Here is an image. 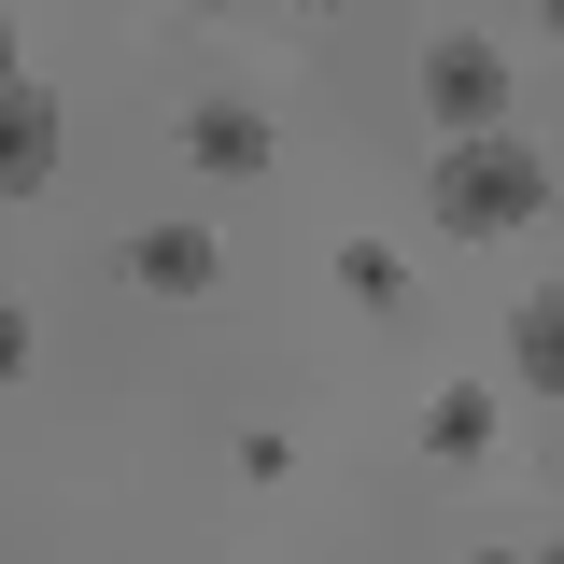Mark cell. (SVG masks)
<instances>
[{
	"label": "cell",
	"mask_w": 564,
	"mask_h": 564,
	"mask_svg": "<svg viewBox=\"0 0 564 564\" xmlns=\"http://www.w3.org/2000/svg\"><path fill=\"white\" fill-rule=\"evenodd\" d=\"M536 564H564V536H551V551H536Z\"/></svg>",
	"instance_id": "30bf717a"
},
{
	"label": "cell",
	"mask_w": 564,
	"mask_h": 564,
	"mask_svg": "<svg viewBox=\"0 0 564 564\" xmlns=\"http://www.w3.org/2000/svg\"><path fill=\"white\" fill-rule=\"evenodd\" d=\"M128 282H141V296H212V226H141Z\"/></svg>",
	"instance_id": "277c9868"
},
{
	"label": "cell",
	"mask_w": 564,
	"mask_h": 564,
	"mask_svg": "<svg viewBox=\"0 0 564 564\" xmlns=\"http://www.w3.org/2000/svg\"><path fill=\"white\" fill-rule=\"evenodd\" d=\"M536 212H551V170H536L508 128L437 155V226H452V240H508V226H536Z\"/></svg>",
	"instance_id": "6da1fadb"
},
{
	"label": "cell",
	"mask_w": 564,
	"mask_h": 564,
	"mask_svg": "<svg viewBox=\"0 0 564 564\" xmlns=\"http://www.w3.org/2000/svg\"><path fill=\"white\" fill-rule=\"evenodd\" d=\"M423 99H437V128H452V141H494V113H508V57H494L480 29H452V43L423 57Z\"/></svg>",
	"instance_id": "7a4b0ae2"
},
{
	"label": "cell",
	"mask_w": 564,
	"mask_h": 564,
	"mask_svg": "<svg viewBox=\"0 0 564 564\" xmlns=\"http://www.w3.org/2000/svg\"><path fill=\"white\" fill-rule=\"evenodd\" d=\"M466 564H522V551H466Z\"/></svg>",
	"instance_id": "9c48e42d"
},
{
	"label": "cell",
	"mask_w": 564,
	"mask_h": 564,
	"mask_svg": "<svg viewBox=\"0 0 564 564\" xmlns=\"http://www.w3.org/2000/svg\"><path fill=\"white\" fill-rule=\"evenodd\" d=\"M0 128H14V170H0V184L29 198V184H43V141H57V113H43V85H29V70H14V99H0Z\"/></svg>",
	"instance_id": "5b68a950"
},
{
	"label": "cell",
	"mask_w": 564,
	"mask_h": 564,
	"mask_svg": "<svg viewBox=\"0 0 564 564\" xmlns=\"http://www.w3.org/2000/svg\"><path fill=\"white\" fill-rule=\"evenodd\" d=\"M522 381H536V395H564V296H536V311H522Z\"/></svg>",
	"instance_id": "52a82bcc"
},
{
	"label": "cell",
	"mask_w": 564,
	"mask_h": 564,
	"mask_svg": "<svg viewBox=\"0 0 564 564\" xmlns=\"http://www.w3.org/2000/svg\"><path fill=\"white\" fill-rule=\"evenodd\" d=\"M184 155H198L212 184H254V170L282 155V128L254 113V99H198V113H184Z\"/></svg>",
	"instance_id": "3957f363"
},
{
	"label": "cell",
	"mask_w": 564,
	"mask_h": 564,
	"mask_svg": "<svg viewBox=\"0 0 564 564\" xmlns=\"http://www.w3.org/2000/svg\"><path fill=\"white\" fill-rule=\"evenodd\" d=\"M339 282H352V296H367V311H410V269H395L381 240H339Z\"/></svg>",
	"instance_id": "ba28073f"
},
{
	"label": "cell",
	"mask_w": 564,
	"mask_h": 564,
	"mask_svg": "<svg viewBox=\"0 0 564 564\" xmlns=\"http://www.w3.org/2000/svg\"><path fill=\"white\" fill-rule=\"evenodd\" d=\"M423 437H437L452 466H466V452H494V395H480V381H452V395L423 410Z\"/></svg>",
	"instance_id": "8992f818"
}]
</instances>
